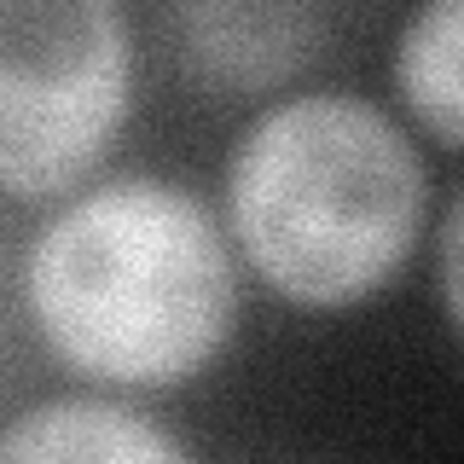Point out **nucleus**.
Here are the masks:
<instances>
[{
    "label": "nucleus",
    "mask_w": 464,
    "mask_h": 464,
    "mask_svg": "<svg viewBox=\"0 0 464 464\" xmlns=\"http://www.w3.org/2000/svg\"><path fill=\"white\" fill-rule=\"evenodd\" d=\"M244 279L215 198L163 169H105L41 209L18 250V314L76 389L151 401L232 348Z\"/></svg>",
    "instance_id": "f257e3e1"
},
{
    "label": "nucleus",
    "mask_w": 464,
    "mask_h": 464,
    "mask_svg": "<svg viewBox=\"0 0 464 464\" xmlns=\"http://www.w3.org/2000/svg\"><path fill=\"white\" fill-rule=\"evenodd\" d=\"M430 145L360 87H290L244 116L215 215L244 279L296 314H348L418 261L435 221Z\"/></svg>",
    "instance_id": "f03ea898"
},
{
    "label": "nucleus",
    "mask_w": 464,
    "mask_h": 464,
    "mask_svg": "<svg viewBox=\"0 0 464 464\" xmlns=\"http://www.w3.org/2000/svg\"><path fill=\"white\" fill-rule=\"evenodd\" d=\"M140 105L122 0H0V198L47 209L111 169Z\"/></svg>",
    "instance_id": "7ed1b4c3"
},
{
    "label": "nucleus",
    "mask_w": 464,
    "mask_h": 464,
    "mask_svg": "<svg viewBox=\"0 0 464 464\" xmlns=\"http://www.w3.org/2000/svg\"><path fill=\"white\" fill-rule=\"evenodd\" d=\"M157 24L186 76L250 111L290 93L331 35V12L308 0H174Z\"/></svg>",
    "instance_id": "20e7f679"
},
{
    "label": "nucleus",
    "mask_w": 464,
    "mask_h": 464,
    "mask_svg": "<svg viewBox=\"0 0 464 464\" xmlns=\"http://www.w3.org/2000/svg\"><path fill=\"white\" fill-rule=\"evenodd\" d=\"M0 464H203V453L145 401L53 389L0 418Z\"/></svg>",
    "instance_id": "39448f33"
},
{
    "label": "nucleus",
    "mask_w": 464,
    "mask_h": 464,
    "mask_svg": "<svg viewBox=\"0 0 464 464\" xmlns=\"http://www.w3.org/2000/svg\"><path fill=\"white\" fill-rule=\"evenodd\" d=\"M464 6L459 0H424L406 6L389 41V82L401 99V122L430 151L459 157L464 145Z\"/></svg>",
    "instance_id": "423d86ee"
},
{
    "label": "nucleus",
    "mask_w": 464,
    "mask_h": 464,
    "mask_svg": "<svg viewBox=\"0 0 464 464\" xmlns=\"http://www.w3.org/2000/svg\"><path fill=\"white\" fill-rule=\"evenodd\" d=\"M430 244H435V302H441V325H447V337H459V325H464V267H459L464 198L459 192H441V203H435Z\"/></svg>",
    "instance_id": "0eeeda50"
}]
</instances>
